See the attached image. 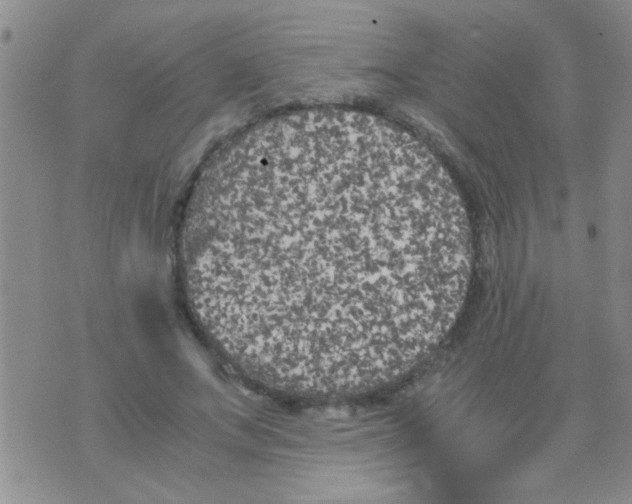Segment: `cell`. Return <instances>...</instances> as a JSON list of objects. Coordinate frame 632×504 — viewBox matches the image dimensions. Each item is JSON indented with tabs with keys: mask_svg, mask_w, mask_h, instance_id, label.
Listing matches in <instances>:
<instances>
[{
	"mask_svg": "<svg viewBox=\"0 0 632 504\" xmlns=\"http://www.w3.org/2000/svg\"><path fill=\"white\" fill-rule=\"evenodd\" d=\"M187 273L224 349L312 396L388 384L463 302L465 210L436 158L380 118L289 119L236 146L184 230Z\"/></svg>",
	"mask_w": 632,
	"mask_h": 504,
	"instance_id": "cell-1",
	"label": "cell"
}]
</instances>
